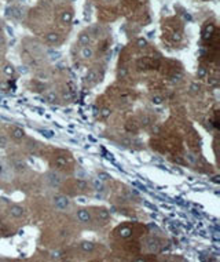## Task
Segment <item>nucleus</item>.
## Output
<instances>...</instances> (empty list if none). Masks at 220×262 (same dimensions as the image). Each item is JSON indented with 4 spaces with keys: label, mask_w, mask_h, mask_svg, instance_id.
Returning <instances> with one entry per match:
<instances>
[{
    "label": "nucleus",
    "mask_w": 220,
    "mask_h": 262,
    "mask_svg": "<svg viewBox=\"0 0 220 262\" xmlns=\"http://www.w3.org/2000/svg\"><path fill=\"white\" fill-rule=\"evenodd\" d=\"M54 206L58 211H65L70 207V200L63 195H55L54 196Z\"/></svg>",
    "instance_id": "f257e3e1"
},
{
    "label": "nucleus",
    "mask_w": 220,
    "mask_h": 262,
    "mask_svg": "<svg viewBox=\"0 0 220 262\" xmlns=\"http://www.w3.org/2000/svg\"><path fill=\"white\" fill-rule=\"evenodd\" d=\"M46 179H47V182L52 186V188H58V186H61V183H62V177L58 174L56 171H48L47 174H46Z\"/></svg>",
    "instance_id": "f03ea898"
},
{
    "label": "nucleus",
    "mask_w": 220,
    "mask_h": 262,
    "mask_svg": "<svg viewBox=\"0 0 220 262\" xmlns=\"http://www.w3.org/2000/svg\"><path fill=\"white\" fill-rule=\"evenodd\" d=\"M77 218H79L80 222H91V214L88 210H79Z\"/></svg>",
    "instance_id": "7ed1b4c3"
},
{
    "label": "nucleus",
    "mask_w": 220,
    "mask_h": 262,
    "mask_svg": "<svg viewBox=\"0 0 220 262\" xmlns=\"http://www.w3.org/2000/svg\"><path fill=\"white\" fill-rule=\"evenodd\" d=\"M10 214L13 215V217H15V218H21V217L24 215V208L21 206L14 204V206L10 207Z\"/></svg>",
    "instance_id": "20e7f679"
},
{
    "label": "nucleus",
    "mask_w": 220,
    "mask_h": 262,
    "mask_svg": "<svg viewBox=\"0 0 220 262\" xmlns=\"http://www.w3.org/2000/svg\"><path fill=\"white\" fill-rule=\"evenodd\" d=\"M80 54H81V57H83V58L88 59V58H91V57L94 55V50L89 47V46H83L81 51H80Z\"/></svg>",
    "instance_id": "39448f33"
},
{
    "label": "nucleus",
    "mask_w": 220,
    "mask_h": 262,
    "mask_svg": "<svg viewBox=\"0 0 220 262\" xmlns=\"http://www.w3.org/2000/svg\"><path fill=\"white\" fill-rule=\"evenodd\" d=\"M11 137H13L14 139H17V141H19V139H22V138L25 137V131L22 130V128L15 127L14 130H13V133H11Z\"/></svg>",
    "instance_id": "423d86ee"
},
{
    "label": "nucleus",
    "mask_w": 220,
    "mask_h": 262,
    "mask_svg": "<svg viewBox=\"0 0 220 262\" xmlns=\"http://www.w3.org/2000/svg\"><path fill=\"white\" fill-rule=\"evenodd\" d=\"M80 247H81V250H84L85 253H92L95 250V244L92 241H83V243L80 244Z\"/></svg>",
    "instance_id": "0eeeda50"
},
{
    "label": "nucleus",
    "mask_w": 220,
    "mask_h": 262,
    "mask_svg": "<svg viewBox=\"0 0 220 262\" xmlns=\"http://www.w3.org/2000/svg\"><path fill=\"white\" fill-rule=\"evenodd\" d=\"M14 168H15V171H18V173H22V171H25L28 168V164L25 163L24 160H17L15 163H14Z\"/></svg>",
    "instance_id": "6e6552de"
},
{
    "label": "nucleus",
    "mask_w": 220,
    "mask_h": 262,
    "mask_svg": "<svg viewBox=\"0 0 220 262\" xmlns=\"http://www.w3.org/2000/svg\"><path fill=\"white\" fill-rule=\"evenodd\" d=\"M79 43L81 46H88L89 43H91V37H89V35L88 33H81L79 37Z\"/></svg>",
    "instance_id": "1a4fd4ad"
},
{
    "label": "nucleus",
    "mask_w": 220,
    "mask_h": 262,
    "mask_svg": "<svg viewBox=\"0 0 220 262\" xmlns=\"http://www.w3.org/2000/svg\"><path fill=\"white\" fill-rule=\"evenodd\" d=\"M96 215H98V218L101 219V221H107L109 219V211L107 210H105V208H101V210H98V213H96Z\"/></svg>",
    "instance_id": "9d476101"
},
{
    "label": "nucleus",
    "mask_w": 220,
    "mask_h": 262,
    "mask_svg": "<svg viewBox=\"0 0 220 262\" xmlns=\"http://www.w3.org/2000/svg\"><path fill=\"white\" fill-rule=\"evenodd\" d=\"M19 8L17 7H11L7 8V17H13V18H21V14H19Z\"/></svg>",
    "instance_id": "9b49d317"
},
{
    "label": "nucleus",
    "mask_w": 220,
    "mask_h": 262,
    "mask_svg": "<svg viewBox=\"0 0 220 262\" xmlns=\"http://www.w3.org/2000/svg\"><path fill=\"white\" fill-rule=\"evenodd\" d=\"M59 35L58 33H48V35H46V40H47L48 43H58L59 41Z\"/></svg>",
    "instance_id": "f8f14e48"
},
{
    "label": "nucleus",
    "mask_w": 220,
    "mask_h": 262,
    "mask_svg": "<svg viewBox=\"0 0 220 262\" xmlns=\"http://www.w3.org/2000/svg\"><path fill=\"white\" fill-rule=\"evenodd\" d=\"M48 58H50V61L55 62V61H59V59L62 58V54H61L59 51H50V53H48Z\"/></svg>",
    "instance_id": "ddd939ff"
},
{
    "label": "nucleus",
    "mask_w": 220,
    "mask_h": 262,
    "mask_svg": "<svg viewBox=\"0 0 220 262\" xmlns=\"http://www.w3.org/2000/svg\"><path fill=\"white\" fill-rule=\"evenodd\" d=\"M3 72H4L7 76H14V75H15V68H14L11 64H7V65H4Z\"/></svg>",
    "instance_id": "4468645a"
},
{
    "label": "nucleus",
    "mask_w": 220,
    "mask_h": 262,
    "mask_svg": "<svg viewBox=\"0 0 220 262\" xmlns=\"http://www.w3.org/2000/svg\"><path fill=\"white\" fill-rule=\"evenodd\" d=\"M132 235V229L131 228H128V226H124V228H121L120 229V236L123 239H127V237H129Z\"/></svg>",
    "instance_id": "2eb2a0df"
},
{
    "label": "nucleus",
    "mask_w": 220,
    "mask_h": 262,
    "mask_svg": "<svg viewBox=\"0 0 220 262\" xmlns=\"http://www.w3.org/2000/svg\"><path fill=\"white\" fill-rule=\"evenodd\" d=\"M46 101L50 102V103H55L56 101H58V95L55 94L54 91H50V93L46 94Z\"/></svg>",
    "instance_id": "dca6fc26"
},
{
    "label": "nucleus",
    "mask_w": 220,
    "mask_h": 262,
    "mask_svg": "<svg viewBox=\"0 0 220 262\" xmlns=\"http://www.w3.org/2000/svg\"><path fill=\"white\" fill-rule=\"evenodd\" d=\"M96 79H98V72L96 71L91 69V71L87 72V80H88V81H95Z\"/></svg>",
    "instance_id": "f3484780"
},
{
    "label": "nucleus",
    "mask_w": 220,
    "mask_h": 262,
    "mask_svg": "<svg viewBox=\"0 0 220 262\" xmlns=\"http://www.w3.org/2000/svg\"><path fill=\"white\" fill-rule=\"evenodd\" d=\"M92 185H94V188L98 192H103V191H105V185L102 183V181H101V179H94V181H92Z\"/></svg>",
    "instance_id": "a211bd4d"
},
{
    "label": "nucleus",
    "mask_w": 220,
    "mask_h": 262,
    "mask_svg": "<svg viewBox=\"0 0 220 262\" xmlns=\"http://www.w3.org/2000/svg\"><path fill=\"white\" fill-rule=\"evenodd\" d=\"M66 164H68L66 159H63V157H61V156L55 159V166L59 167V168H63V167H66Z\"/></svg>",
    "instance_id": "6ab92c4d"
},
{
    "label": "nucleus",
    "mask_w": 220,
    "mask_h": 262,
    "mask_svg": "<svg viewBox=\"0 0 220 262\" xmlns=\"http://www.w3.org/2000/svg\"><path fill=\"white\" fill-rule=\"evenodd\" d=\"M146 241L149 243V244H146V246H147V248H149L150 251L157 250V246H156V244H157V240H154V239H147Z\"/></svg>",
    "instance_id": "aec40b11"
},
{
    "label": "nucleus",
    "mask_w": 220,
    "mask_h": 262,
    "mask_svg": "<svg viewBox=\"0 0 220 262\" xmlns=\"http://www.w3.org/2000/svg\"><path fill=\"white\" fill-rule=\"evenodd\" d=\"M72 21H73L72 13H63L62 14V22L63 24H70Z\"/></svg>",
    "instance_id": "412c9836"
},
{
    "label": "nucleus",
    "mask_w": 220,
    "mask_h": 262,
    "mask_svg": "<svg viewBox=\"0 0 220 262\" xmlns=\"http://www.w3.org/2000/svg\"><path fill=\"white\" fill-rule=\"evenodd\" d=\"M186 160L189 161L190 164H195L197 163V156L194 155V153H187V155H186Z\"/></svg>",
    "instance_id": "4be33fe9"
},
{
    "label": "nucleus",
    "mask_w": 220,
    "mask_h": 262,
    "mask_svg": "<svg viewBox=\"0 0 220 262\" xmlns=\"http://www.w3.org/2000/svg\"><path fill=\"white\" fill-rule=\"evenodd\" d=\"M213 29H215V26L213 25H211V26H206V29H205V33H204V39H209L211 37V35H212Z\"/></svg>",
    "instance_id": "5701e85b"
},
{
    "label": "nucleus",
    "mask_w": 220,
    "mask_h": 262,
    "mask_svg": "<svg viewBox=\"0 0 220 262\" xmlns=\"http://www.w3.org/2000/svg\"><path fill=\"white\" fill-rule=\"evenodd\" d=\"M151 102L154 103V105H161V103L164 102V98L161 95H154L151 98Z\"/></svg>",
    "instance_id": "b1692460"
},
{
    "label": "nucleus",
    "mask_w": 220,
    "mask_h": 262,
    "mask_svg": "<svg viewBox=\"0 0 220 262\" xmlns=\"http://www.w3.org/2000/svg\"><path fill=\"white\" fill-rule=\"evenodd\" d=\"M8 145V138L6 135H0V148H6Z\"/></svg>",
    "instance_id": "393cba45"
},
{
    "label": "nucleus",
    "mask_w": 220,
    "mask_h": 262,
    "mask_svg": "<svg viewBox=\"0 0 220 262\" xmlns=\"http://www.w3.org/2000/svg\"><path fill=\"white\" fill-rule=\"evenodd\" d=\"M40 133L44 135L46 138H52L54 137V131H51V130H40Z\"/></svg>",
    "instance_id": "a878e982"
},
{
    "label": "nucleus",
    "mask_w": 220,
    "mask_h": 262,
    "mask_svg": "<svg viewBox=\"0 0 220 262\" xmlns=\"http://www.w3.org/2000/svg\"><path fill=\"white\" fill-rule=\"evenodd\" d=\"M136 44H138V47L139 48H144L146 46H147V40L146 39H138V41H136Z\"/></svg>",
    "instance_id": "bb28decb"
},
{
    "label": "nucleus",
    "mask_w": 220,
    "mask_h": 262,
    "mask_svg": "<svg viewBox=\"0 0 220 262\" xmlns=\"http://www.w3.org/2000/svg\"><path fill=\"white\" fill-rule=\"evenodd\" d=\"M98 179H101V181H107V179H110V175L107 174V173H99L98 174Z\"/></svg>",
    "instance_id": "cd10ccee"
},
{
    "label": "nucleus",
    "mask_w": 220,
    "mask_h": 262,
    "mask_svg": "<svg viewBox=\"0 0 220 262\" xmlns=\"http://www.w3.org/2000/svg\"><path fill=\"white\" fill-rule=\"evenodd\" d=\"M197 73H198V77H201V79H202V77H205V76H206V69H205L204 66H199Z\"/></svg>",
    "instance_id": "c85d7f7f"
},
{
    "label": "nucleus",
    "mask_w": 220,
    "mask_h": 262,
    "mask_svg": "<svg viewBox=\"0 0 220 262\" xmlns=\"http://www.w3.org/2000/svg\"><path fill=\"white\" fill-rule=\"evenodd\" d=\"M76 177H77V178H81V179H84V178H87V173L84 171V170H77V171H76Z\"/></svg>",
    "instance_id": "c756f323"
},
{
    "label": "nucleus",
    "mask_w": 220,
    "mask_h": 262,
    "mask_svg": "<svg viewBox=\"0 0 220 262\" xmlns=\"http://www.w3.org/2000/svg\"><path fill=\"white\" fill-rule=\"evenodd\" d=\"M190 90H191L193 93H198V91H199V84H198V83H191V84H190Z\"/></svg>",
    "instance_id": "7c9ffc66"
},
{
    "label": "nucleus",
    "mask_w": 220,
    "mask_h": 262,
    "mask_svg": "<svg viewBox=\"0 0 220 262\" xmlns=\"http://www.w3.org/2000/svg\"><path fill=\"white\" fill-rule=\"evenodd\" d=\"M110 113H111V111H110L109 108H105V109H102V112H101V115H102L105 119H106V117H109Z\"/></svg>",
    "instance_id": "2f4dec72"
},
{
    "label": "nucleus",
    "mask_w": 220,
    "mask_h": 262,
    "mask_svg": "<svg viewBox=\"0 0 220 262\" xmlns=\"http://www.w3.org/2000/svg\"><path fill=\"white\" fill-rule=\"evenodd\" d=\"M77 188H80V189H85L87 182L84 181V179H79V181H77Z\"/></svg>",
    "instance_id": "473e14b6"
},
{
    "label": "nucleus",
    "mask_w": 220,
    "mask_h": 262,
    "mask_svg": "<svg viewBox=\"0 0 220 262\" xmlns=\"http://www.w3.org/2000/svg\"><path fill=\"white\" fill-rule=\"evenodd\" d=\"M18 72H19V73H22V75H25V73H28V72H29V69H28L26 66H19V68H18Z\"/></svg>",
    "instance_id": "72a5a7b5"
},
{
    "label": "nucleus",
    "mask_w": 220,
    "mask_h": 262,
    "mask_svg": "<svg viewBox=\"0 0 220 262\" xmlns=\"http://www.w3.org/2000/svg\"><path fill=\"white\" fill-rule=\"evenodd\" d=\"M143 204H144V206H146V207H149V208H151L153 211H157V207H154V206H153V204H150L149 201H143Z\"/></svg>",
    "instance_id": "f704fd0d"
},
{
    "label": "nucleus",
    "mask_w": 220,
    "mask_h": 262,
    "mask_svg": "<svg viewBox=\"0 0 220 262\" xmlns=\"http://www.w3.org/2000/svg\"><path fill=\"white\" fill-rule=\"evenodd\" d=\"M37 77H40V79H43V80H47L50 76H48V73H39Z\"/></svg>",
    "instance_id": "c9c22d12"
},
{
    "label": "nucleus",
    "mask_w": 220,
    "mask_h": 262,
    "mask_svg": "<svg viewBox=\"0 0 220 262\" xmlns=\"http://www.w3.org/2000/svg\"><path fill=\"white\" fill-rule=\"evenodd\" d=\"M6 29H7V32L10 36H14V29L11 28V26H6Z\"/></svg>",
    "instance_id": "e433bc0d"
},
{
    "label": "nucleus",
    "mask_w": 220,
    "mask_h": 262,
    "mask_svg": "<svg viewBox=\"0 0 220 262\" xmlns=\"http://www.w3.org/2000/svg\"><path fill=\"white\" fill-rule=\"evenodd\" d=\"M77 201H79V203H81V204H85V203H87V199L81 196V197H77Z\"/></svg>",
    "instance_id": "4c0bfd02"
},
{
    "label": "nucleus",
    "mask_w": 220,
    "mask_h": 262,
    "mask_svg": "<svg viewBox=\"0 0 220 262\" xmlns=\"http://www.w3.org/2000/svg\"><path fill=\"white\" fill-rule=\"evenodd\" d=\"M61 257V253L59 251H56V253H52V258H59Z\"/></svg>",
    "instance_id": "58836bf2"
},
{
    "label": "nucleus",
    "mask_w": 220,
    "mask_h": 262,
    "mask_svg": "<svg viewBox=\"0 0 220 262\" xmlns=\"http://www.w3.org/2000/svg\"><path fill=\"white\" fill-rule=\"evenodd\" d=\"M213 237L216 239V240H219V239H220V235H219V232H213Z\"/></svg>",
    "instance_id": "ea45409f"
},
{
    "label": "nucleus",
    "mask_w": 220,
    "mask_h": 262,
    "mask_svg": "<svg viewBox=\"0 0 220 262\" xmlns=\"http://www.w3.org/2000/svg\"><path fill=\"white\" fill-rule=\"evenodd\" d=\"M216 83H217V80H216V79H211V80H209V84H212V86H215Z\"/></svg>",
    "instance_id": "a19ab883"
},
{
    "label": "nucleus",
    "mask_w": 220,
    "mask_h": 262,
    "mask_svg": "<svg viewBox=\"0 0 220 262\" xmlns=\"http://www.w3.org/2000/svg\"><path fill=\"white\" fill-rule=\"evenodd\" d=\"M180 77H182V75H178V76H173L172 79H173V81H176V80H180Z\"/></svg>",
    "instance_id": "79ce46f5"
},
{
    "label": "nucleus",
    "mask_w": 220,
    "mask_h": 262,
    "mask_svg": "<svg viewBox=\"0 0 220 262\" xmlns=\"http://www.w3.org/2000/svg\"><path fill=\"white\" fill-rule=\"evenodd\" d=\"M123 143H125V146H129V139H123Z\"/></svg>",
    "instance_id": "37998d69"
},
{
    "label": "nucleus",
    "mask_w": 220,
    "mask_h": 262,
    "mask_svg": "<svg viewBox=\"0 0 220 262\" xmlns=\"http://www.w3.org/2000/svg\"><path fill=\"white\" fill-rule=\"evenodd\" d=\"M125 75H127V71H125V69L120 71V76H125Z\"/></svg>",
    "instance_id": "c03bdc74"
},
{
    "label": "nucleus",
    "mask_w": 220,
    "mask_h": 262,
    "mask_svg": "<svg viewBox=\"0 0 220 262\" xmlns=\"http://www.w3.org/2000/svg\"><path fill=\"white\" fill-rule=\"evenodd\" d=\"M1 171H3V167H1V164H0V174H1Z\"/></svg>",
    "instance_id": "a18cd8bd"
},
{
    "label": "nucleus",
    "mask_w": 220,
    "mask_h": 262,
    "mask_svg": "<svg viewBox=\"0 0 220 262\" xmlns=\"http://www.w3.org/2000/svg\"><path fill=\"white\" fill-rule=\"evenodd\" d=\"M0 120H3V117H0Z\"/></svg>",
    "instance_id": "49530a36"
}]
</instances>
